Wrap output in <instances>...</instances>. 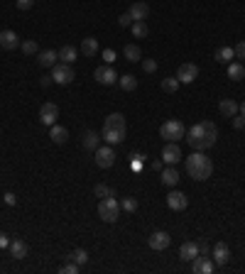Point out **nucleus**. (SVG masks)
<instances>
[{"label":"nucleus","mask_w":245,"mask_h":274,"mask_svg":"<svg viewBox=\"0 0 245 274\" xmlns=\"http://www.w3.org/2000/svg\"><path fill=\"white\" fill-rule=\"evenodd\" d=\"M57 118H59V105H57V103H44V105L40 108V120H42V125L52 128V125L57 123Z\"/></svg>","instance_id":"obj_8"},{"label":"nucleus","mask_w":245,"mask_h":274,"mask_svg":"<svg viewBox=\"0 0 245 274\" xmlns=\"http://www.w3.org/2000/svg\"><path fill=\"white\" fill-rule=\"evenodd\" d=\"M169 242H172V238H169V233H164V230H157V233H152V235H150V247H152V250H157V252L167 250V247H169Z\"/></svg>","instance_id":"obj_11"},{"label":"nucleus","mask_w":245,"mask_h":274,"mask_svg":"<svg viewBox=\"0 0 245 274\" xmlns=\"http://www.w3.org/2000/svg\"><path fill=\"white\" fill-rule=\"evenodd\" d=\"M121 208L127 210V213H135V210H137V201H135V199H122Z\"/></svg>","instance_id":"obj_38"},{"label":"nucleus","mask_w":245,"mask_h":274,"mask_svg":"<svg viewBox=\"0 0 245 274\" xmlns=\"http://www.w3.org/2000/svg\"><path fill=\"white\" fill-rule=\"evenodd\" d=\"M103 130H125V118L122 113H111L103 123Z\"/></svg>","instance_id":"obj_19"},{"label":"nucleus","mask_w":245,"mask_h":274,"mask_svg":"<svg viewBox=\"0 0 245 274\" xmlns=\"http://www.w3.org/2000/svg\"><path fill=\"white\" fill-rule=\"evenodd\" d=\"M93 154H96V164H98L101 169H111V167L116 164V152H113L111 144H98Z\"/></svg>","instance_id":"obj_5"},{"label":"nucleus","mask_w":245,"mask_h":274,"mask_svg":"<svg viewBox=\"0 0 245 274\" xmlns=\"http://www.w3.org/2000/svg\"><path fill=\"white\" fill-rule=\"evenodd\" d=\"M233 52H236L238 59H245V42H238V44L233 47Z\"/></svg>","instance_id":"obj_43"},{"label":"nucleus","mask_w":245,"mask_h":274,"mask_svg":"<svg viewBox=\"0 0 245 274\" xmlns=\"http://www.w3.org/2000/svg\"><path fill=\"white\" fill-rule=\"evenodd\" d=\"M66 260H71V262H76V265L81 267V265L88 262V252H86V250H74V252L66 255Z\"/></svg>","instance_id":"obj_34"},{"label":"nucleus","mask_w":245,"mask_h":274,"mask_svg":"<svg viewBox=\"0 0 245 274\" xmlns=\"http://www.w3.org/2000/svg\"><path fill=\"white\" fill-rule=\"evenodd\" d=\"M49 137H52V142H54V144H64V142L69 139V130L54 123V125L49 128Z\"/></svg>","instance_id":"obj_24"},{"label":"nucleus","mask_w":245,"mask_h":274,"mask_svg":"<svg viewBox=\"0 0 245 274\" xmlns=\"http://www.w3.org/2000/svg\"><path fill=\"white\" fill-rule=\"evenodd\" d=\"M132 22H135V20H132V15H130V12H125V15L118 17V25H121V27H130Z\"/></svg>","instance_id":"obj_40"},{"label":"nucleus","mask_w":245,"mask_h":274,"mask_svg":"<svg viewBox=\"0 0 245 274\" xmlns=\"http://www.w3.org/2000/svg\"><path fill=\"white\" fill-rule=\"evenodd\" d=\"M233 128L236 130H245V115H241V113L233 115Z\"/></svg>","instance_id":"obj_41"},{"label":"nucleus","mask_w":245,"mask_h":274,"mask_svg":"<svg viewBox=\"0 0 245 274\" xmlns=\"http://www.w3.org/2000/svg\"><path fill=\"white\" fill-rule=\"evenodd\" d=\"M93 78L98 81V83H103V86H113V83H118V71L111 67H98L93 71Z\"/></svg>","instance_id":"obj_7"},{"label":"nucleus","mask_w":245,"mask_h":274,"mask_svg":"<svg viewBox=\"0 0 245 274\" xmlns=\"http://www.w3.org/2000/svg\"><path fill=\"white\" fill-rule=\"evenodd\" d=\"M241 115H245V101L241 103Z\"/></svg>","instance_id":"obj_49"},{"label":"nucleus","mask_w":245,"mask_h":274,"mask_svg":"<svg viewBox=\"0 0 245 274\" xmlns=\"http://www.w3.org/2000/svg\"><path fill=\"white\" fill-rule=\"evenodd\" d=\"M216 139H218V128H216L211 120H201V123H196V125H191V128L186 130V142H189V147L196 149V152L211 149V147L216 144Z\"/></svg>","instance_id":"obj_1"},{"label":"nucleus","mask_w":245,"mask_h":274,"mask_svg":"<svg viewBox=\"0 0 245 274\" xmlns=\"http://www.w3.org/2000/svg\"><path fill=\"white\" fill-rule=\"evenodd\" d=\"M130 30H132V37H135V39H145L147 32H150L147 25H145V20H135V22L130 25Z\"/></svg>","instance_id":"obj_30"},{"label":"nucleus","mask_w":245,"mask_h":274,"mask_svg":"<svg viewBox=\"0 0 245 274\" xmlns=\"http://www.w3.org/2000/svg\"><path fill=\"white\" fill-rule=\"evenodd\" d=\"M10 257L12 260H25L27 257V245H25V240H10Z\"/></svg>","instance_id":"obj_18"},{"label":"nucleus","mask_w":245,"mask_h":274,"mask_svg":"<svg viewBox=\"0 0 245 274\" xmlns=\"http://www.w3.org/2000/svg\"><path fill=\"white\" fill-rule=\"evenodd\" d=\"M96 196L108 199V196H113V189H111V186H106V184H96Z\"/></svg>","instance_id":"obj_36"},{"label":"nucleus","mask_w":245,"mask_h":274,"mask_svg":"<svg viewBox=\"0 0 245 274\" xmlns=\"http://www.w3.org/2000/svg\"><path fill=\"white\" fill-rule=\"evenodd\" d=\"M208 252H211V247H208L206 242H201V245H199V255H208Z\"/></svg>","instance_id":"obj_48"},{"label":"nucleus","mask_w":245,"mask_h":274,"mask_svg":"<svg viewBox=\"0 0 245 274\" xmlns=\"http://www.w3.org/2000/svg\"><path fill=\"white\" fill-rule=\"evenodd\" d=\"M57 59H59V52H54V49H44L37 54V64L42 68H52L57 64Z\"/></svg>","instance_id":"obj_16"},{"label":"nucleus","mask_w":245,"mask_h":274,"mask_svg":"<svg viewBox=\"0 0 245 274\" xmlns=\"http://www.w3.org/2000/svg\"><path fill=\"white\" fill-rule=\"evenodd\" d=\"M218 110H221V115L233 118V115L241 113V105H238V101H233V98H223V101L218 103Z\"/></svg>","instance_id":"obj_17"},{"label":"nucleus","mask_w":245,"mask_h":274,"mask_svg":"<svg viewBox=\"0 0 245 274\" xmlns=\"http://www.w3.org/2000/svg\"><path fill=\"white\" fill-rule=\"evenodd\" d=\"M74 68H71V64H54L52 67V78H54V83H59V86H69L71 81H74Z\"/></svg>","instance_id":"obj_6"},{"label":"nucleus","mask_w":245,"mask_h":274,"mask_svg":"<svg viewBox=\"0 0 245 274\" xmlns=\"http://www.w3.org/2000/svg\"><path fill=\"white\" fill-rule=\"evenodd\" d=\"M184 169H186V174H189L194 181H206V179L213 174V162H211L204 152H196V149H194V154H189V157L184 159Z\"/></svg>","instance_id":"obj_2"},{"label":"nucleus","mask_w":245,"mask_h":274,"mask_svg":"<svg viewBox=\"0 0 245 274\" xmlns=\"http://www.w3.org/2000/svg\"><path fill=\"white\" fill-rule=\"evenodd\" d=\"M127 12H130V15H132V20H145V17H147V15H150V5H147V2H142V0H140V2H132V5H130V10H127Z\"/></svg>","instance_id":"obj_22"},{"label":"nucleus","mask_w":245,"mask_h":274,"mask_svg":"<svg viewBox=\"0 0 245 274\" xmlns=\"http://www.w3.org/2000/svg\"><path fill=\"white\" fill-rule=\"evenodd\" d=\"M81 144H83V149H91V152H96V147L101 144V137L96 130H86L83 135H81Z\"/></svg>","instance_id":"obj_20"},{"label":"nucleus","mask_w":245,"mask_h":274,"mask_svg":"<svg viewBox=\"0 0 245 274\" xmlns=\"http://www.w3.org/2000/svg\"><path fill=\"white\" fill-rule=\"evenodd\" d=\"M177 88H179V78H177V76L162 78V91H164V93H177Z\"/></svg>","instance_id":"obj_33"},{"label":"nucleus","mask_w":245,"mask_h":274,"mask_svg":"<svg viewBox=\"0 0 245 274\" xmlns=\"http://www.w3.org/2000/svg\"><path fill=\"white\" fill-rule=\"evenodd\" d=\"M211 260H213L218 267L228 265V260H231V250H228V245H226V242L213 245V250H211Z\"/></svg>","instance_id":"obj_12"},{"label":"nucleus","mask_w":245,"mask_h":274,"mask_svg":"<svg viewBox=\"0 0 245 274\" xmlns=\"http://www.w3.org/2000/svg\"><path fill=\"white\" fill-rule=\"evenodd\" d=\"M194 257H199V245L196 242H184L179 247V260L182 262H191Z\"/></svg>","instance_id":"obj_21"},{"label":"nucleus","mask_w":245,"mask_h":274,"mask_svg":"<svg viewBox=\"0 0 245 274\" xmlns=\"http://www.w3.org/2000/svg\"><path fill=\"white\" fill-rule=\"evenodd\" d=\"M40 83L47 88V86H52V83H54V78H52V76H44V78H40Z\"/></svg>","instance_id":"obj_47"},{"label":"nucleus","mask_w":245,"mask_h":274,"mask_svg":"<svg viewBox=\"0 0 245 274\" xmlns=\"http://www.w3.org/2000/svg\"><path fill=\"white\" fill-rule=\"evenodd\" d=\"M160 135L164 137L167 142H179L182 137H186V130H184V125L179 120H167V123H162Z\"/></svg>","instance_id":"obj_4"},{"label":"nucleus","mask_w":245,"mask_h":274,"mask_svg":"<svg viewBox=\"0 0 245 274\" xmlns=\"http://www.w3.org/2000/svg\"><path fill=\"white\" fill-rule=\"evenodd\" d=\"M32 5H35V0H17V7H20V10H30Z\"/></svg>","instance_id":"obj_44"},{"label":"nucleus","mask_w":245,"mask_h":274,"mask_svg":"<svg viewBox=\"0 0 245 274\" xmlns=\"http://www.w3.org/2000/svg\"><path fill=\"white\" fill-rule=\"evenodd\" d=\"M162 162H164V164H169V167L179 164V162H182V147H179L177 142L164 144V149H162Z\"/></svg>","instance_id":"obj_9"},{"label":"nucleus","mask_w":245,"mask_h":274,"mask_svg":"<svg viewBox=\"0 0 245 274\" xmlns=\"http://www.w3.org/2000/svg\"><path fill=\"white\" fill-rule=\"evenodd\" d=\"M5 204H7V206H15V204H17L15 194H5Z\"/></svg>","instance_id":"obj_46"},{"label":"nucleus","mask_w":245,"mask_h":274,"mask_svg":"<svg viewBox=\"0 0 245 274\" xmlns=\"http://www.w3.org/2000/svg\"><path fill=\"white\" fill-rule=\"evenodd\" d=\"M142 68H145L147 73H155V71H157V62H155V59H142Z\"/></svg>","instance_id":"obj_39"},{"label":"nucleus","mask_w":245,"mask_h":274,"mask_svg":"<svg viewBox=\"0 0 245 274\" xmlns=\"http://www.w3.org/2000/svg\"><path fill=\"white\" fill-rule=\"evenodd\" d=\"M5 247H10V238L5 233H0V250H5Z\"/></svg>","instance_id":"obj_45"},{"label":"nucleus","mask_w":245,"mask_h":274,"mask_svg":"<svg viewBox=\"0 0 245 274\" xmlns=\"http://www.w3.org/2000/svg\"><path fill=\"white\" fill-rule=\"evenodd\" d=\"M121 201L118 199H113V196H108V199H101V204H98V215H101V220L103 223H116L118 218H121Z\"/></svg>","instance_id":"obj_3"},{"label":"nucleus","mask_w":245,"mask_h":274,"mask_svg":"<svg viewBox=\"0 0 245 274\" xmlns=\"http://www.w3.org/2000/svg\"><path fill=\"white\" fill-rule=\"evenodd\" d=\"M61 274H79V265L76 262H71V260H66V265H61Z\"/></svg>","instance_id":"obj_37"},{"label":"nucleus","mask_w":245,"mask_h":274,"mask_svg":"<svg viewBox=\"0 0 245 274\" xmlns=\"http://www.w3.org/2000/svg\"><path fill=\"white\" fill-rule=\"evenodd\" d=\"M228 78H233V81L245 78V68L241 62H231V64H228Z\"/></svg>","instance_id":"obj_32"},{"label":"nucleus","mask_w":245,"mask_h":274,"mask_svg":"<svg viewBox=\"0 0 245 274\" xmlns=\"http://www.w3.org/2000/svg\"><path fill=\"white\" fill-rule=\"evenodd\" d=\"M103 62H106V64H113V62H116V52H113V49H103Z\"/></svg>","instance_id":"obj_42"},{"label":"nucleus","mask_w":245,"mask_h":274,"mask_svg":"<svg viewBox=\"0 0 245 274\" xmlns=\"http://www.w3.org/2000/svg\"><path fill=\"white\" fill-rule=\"evenodd\" d=\"M122 139H125V130H103V142L106 144H121Z\"/></svg>","instance_id":"obj_27"},{"label":"nucleus","mask_w":245,"mask_h":274,"mask_svg":"<svg viewBox=\"0 0 245 274\" xmlns=\"http://www.w3.org/2000/svg\"><path fill=\"white\" fill-rule=\"evenodd\" d=\"M76 57H79V52L71 47V44H64L59 49V59L64 62V64H74L76 62Z\"/></svg>","instance_id":"obj_29"},{"label":"nucleus","mask_w":245,"mask_h":274,"mask_svg":"<svg viewBox=\"0 0 245 274\" xmlns=\"http://www.w3.org/2000/svg\"><path fill=\"white\" fill-rule=\"evenodd\" d=\"M81 52H83V57H96L98 54V39L96 37H86L81 42Z\"/></svg>","instance_id":"obj_25"},{"label":"nucleus","mask_w":245,"mask_h":274,"mask_svg":"<svg viewBox=\"0 0 245 274\" xmlns=\"http://www.w3.org/2000/svg\"><path fill=\"white\" fill-rule=\"evenodd\" d=\"M118 86L122 91H135L137 88V78L132 73H122V76H118Z\"/></svg>","instance_id":"obj_31"},{"label":"nucleus","mask_w":245,"mask_h":274,"mask_svg":"<svg viewBox=\"0 0 245 274\" xmlns=\"http://www.w3.org/2000/svg\"><path fill=\"white\" fill-rule=\"evenodd\" d=\"M162 184H164V186H177V184H179V171H177L174 167L162 169Z\"/></svg>","instance_id":"obj_26"},{"label":"nucleus","mask_w":245,"mask_h":274,"mask_svg":"<svg viewBox=\"0 0 245 274\" xmlns=\"http://www.w3.org/2000/svg\"><path fill=\"white\" fill-rule=\"evenodd\" d=\"M122 57H125L130 64H135V62H142V52H140V47H137V44H127V47L122 49Z\"/></svg>","instance_id":"obj_28"},{"label":"nucleus","mask_w":245,"mask_h":274,"mask_svg":"<svg viewBox=\"0 0 245 274\" xmlns=\"http://www.w3.org/2000/svg\"><path fill=\"white\" fill-rule=\"evenodd\" d=\"M0 47L2 49H17L20 47V37H17V32H12V30H2L0 32Z\"/></svg>","instance_id":"obj_15"},{"label":"nucleus","mask_w":245,"mask_h":274,"mask_svg":"<svg viewBox=\"0 0 245 274\" xmlns=\"http://www.w3.org/2000/svg\"><path fill=\"white\" fill-rule=\"evenodd\" d=\"M20 49H22L25 54H40V47H37L35 39H25V42H20Z\"/></svg>","instance_id":"obj_35"},{"label":"nucleus","mask_w":245,"mask_h":274,"mask_svg":"<svg viewBox=\"0 0 245 274\" xmlns=\"http://www.w3.org/2000/svg\"><path fill=\"white\" fill-rule=\"evenodd\" d=\"M213 267H216V262L208 260L206 255H199V257L191 260V272L194 274H211L213 272Z\"/></svg>","instance_id":"obj_10"},{"label":"nucleus","mask_w":245,"mask_h":274,"mask_svg":"<svg viewBox=\"0 0 245 274\" xmlns=\"http://www.w3.org/2000/svg\"><path fill=\"white\" fill-rule=\"evenodd\" d=\"M177 78H179V83H194L199 78V67L196 64H182L177 71Z\"/></svg>","instance_id":"obj_13"},{"label":"nucleus","mask_w":245,"mask_h":274,"mask_svg":"<svg viewBox=\"0 0 245 274\" xmlns=\"http://www.w3.org/2000/svg\"><path fill=\"white\" fill-rule=\"evenodd\" d=\"M167 206H169L172 210H184V208L189 206V196H186L184 191H169V194H167Z\"/></svg>","instance_id":"obj_14"},{"label":"nucleus","mask_w":245,"mask_h":274,"mask_svg":"<svg viewBox=\"0 0 245 274\" xmlns=\"http://www.w3.org/2000/svg\"><path fill=\"white\" fill-rule=\"evenodd\" d=\"M213 57H216L218 64H231L236 59V52H233V47H218Z\"/></svg>","instance_id":"obj_23"}]
</instances>
